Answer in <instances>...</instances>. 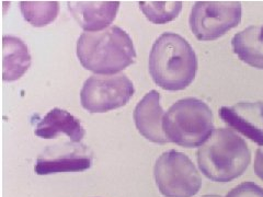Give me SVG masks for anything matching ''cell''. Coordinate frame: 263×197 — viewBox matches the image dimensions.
<instances>
[{
  "mask_svg": "<svg viewBox=\"0 0 263 197\" xmlns=\"http://www.w3.org/2000/svg\"><path fill=\"white\" fill-rule=\"evenodd\" d=\"M76 52L82 67L93 75H118L136 60L133 40L117 26L84 32L77 41Z\"/></svg>",
  "mask_w": 263,
  "mask_h": 197,
  "instance_id": "obj_2",
  "label": "cell"
},
{
  "mask_svg": "<svg viewBox=\"0 0 263 197\" xmlns=\"http://www.w3.org/2000/svg\"><path fill=\"white\" fill-rule=\"evenodd\" d=\"M4 81L19 80L31 66V55L27 44L16 36L5 35L3 38Z\"/></svg>",
  "mask_w": 263,
  "mask_h": 197,
  "instance_id": "obj_14",
  "label": "cell"
},
{
  "mask_svg": "<svg viewBox=\"0 0 263 197\" xmlns=\"http://www.w3.org/2000/svg\"><path fill=\"white\" fill-rule=\"evenodd\" d=\"M225 197H263V187L251 181H247L233 187Z\"/></svg>",
  "mask_w": 263,
  "mask_h": 197,
  "instance_id": "obj_17",
  "label": "cell"
},
{
  "mask_svg": "<svg viewBox=\"0 0 263 197\" xmlns=\"http://www.w3.org/2000/svg\"><path fill=\"white\" fill-rule=\"evenodd\" d=\"M154 178L164 197H193L200 192L202 178L192 160L183 152H162L154 166Z\"/></svg>",
  "mask_w": 263,
  "mask_h": 197,
  "instance_id": "obj_5",
  "label": "cell"
},
{
  "mask_svg": "<svg viewBox=\"0 0 263 197\" xmlns=\"http://www.w3.org/2000/svg\"><path fill=\"white\" fill-rule=\"evenodd\" d=\"M202 197H223V196H219V195H204Z\"/></svg>",
  "mask_w": 263,
  "mask_h": 197,
  "instance_id": "obj_19",
  "label": "cell"
},
{
  "mask_svg": "<svg viewBox=\"0 0 263 197\" xmlns=\"http://www.w3.org/2000/svg\"><path fill=\"white\" fill-rule=\"evenodd\" d=\"M242 7L232 0H202L196 2L191 9L189 26L199 41H215L241 21Z\"/></svg>",
  "mask_w": 263,
  "mask_h": 197,
  "instance_id": "obj_6",
  "label": "cell"
},
{
  "mask_svg": "<svg viewBox=\"0 0 263 197\" xmlns=\"http://www.w3.org/2000/svg\"><path fill=\"white\" fill-rule=\"evenodd\" d=\"M139 9L146 19L154 24H164L176 20L181 10L182 2L178 0H163V2H139Z\"/></svg>",
  "mask_w": 263,
  "mask_h": 197,
  "instance_id": "obj_16",
  "label": "cell"
},
{
  "mask_svg": "<svg viewBox=\"0 0 263 197\" xmlns=\"http://www.w3.org/2000/svg\"><path fill=\"white\" fill-rule=\"evenodd\" d=\"M68 10L85 32H100L111 27L120 9V2L79 0L68 2Z\"/></svg>",
  "mask_w": 263,
  "mask_h": 197,
  "instance_id": "obj_10",
  "label": "cell"
},
{
  "mask_svg": "<svg viewBox=\"0 0 263 197\" xmlns=\"http://www.w3.org/2000/svg\"><path fill=\"white\" fill-rule=\"evenodd\" d=\"M219 117L235 133L248 138L259 147L263 146V102L242 101L223 106Z\"/></svg>",
  "mask_w": 263,
  "mask_h": 197,
  "instance_id": "obj_9",
  "label": "cell"
},
{
  "mask_svg": "<svg viewBox=\"0 0 263 197\" xmlns=\"http://www.w3.org/2000/svg\"><path fill=\"white\" fill-rule=\"evenodd\" d=\"M20 10L24 20L34 28H44L54 22L60 13L59 2H29L20 3Z\"/></svg>",
  "mask_w": 263,
  "mask_h": 197,
  "instance_id": "obj_15",
  "label": "cell"
},
{
  "mask_svg": "<svg viewBox=\"0 0 263 197\" xmlns=\"http://www.w3.org/2000/svg\"><path fill=\"white\" fill-rule=\"evenodd\" d=\"M92 152L81 143H62L48 146L41 153L34 166L39 175L82 172L91 168Z\"/></svg>",
  "mask_w": 263,
  "mask_h": 197,
  "instance_id": "obj_8",
  "label": "cell"
},
{
  "mask_svg": "<svg viewBox=\"0 0 263 197\" xmlns=\"http://www.w3.org/2000/svg\"><path fill=\"white\" fill-rule=\"evenodd\" d=\"M201 173L213 182L228 183L240 178L251 162L246 141L228 127L215 128L196 152Z\"/></svg>",
  "mask_w": 263,
  "mask_h": 197,
  "instance_id": "obj_3",
  "label": "cell"
},
{
  "mask_svg": "<svg viewBox=\"0 0 263 197\" xmlns=\"http://www.w3.org/2000/svg\"><path fill=\"white\" fill-rule=\"evenodd\" d=\"M253 171L256 175L263 181V146H260L254 155Z\"/></svg>",
  "mask_w": 263,
  "mask_h": 197,
  "instance_id": "obj_18",
  "label": "cell"
},
{
  "mask_svg": "<svg viewBox=\"0 0 263 197\" xmlns=\"http://www.w3.org/2000/svg\"><path fill=\"white\" fill-rule=\"evenodd\" d=\"M197 57L192 45L178 33L164 32L155 41L148 60L154 82L167 91H181L195 79Z\"/></svg>",
  "mask_w": 263,
  "mask_h": 197,
  "instance_id": "obj_1",
  "label": "cell"
},
{
  "mask_svg": "<svg viewBox=\"0 0 263 197\" xmlns=\"http://www.w3.org/2000/svg\"><path fill=\"white\" fill-rule=\"evenodd\" d=\"M135 88L125 73L92 75L80 90V103L90 113H105L125 106Z\"/></svg>",
  "mask_w": 263,
  "mask_h": 197,
  "instance_id": "obj_7",
  "label": "cell"
},
{
  "mask_svg": "<svg viewBox=\"0 0 263 197\" xmlns=\"http://www.w3.org/2000/svg\"><path fill=\"white\" fill-rule=\"evenodd\" d=\"M162 128L168 143L184 148H200L215 130L211 108L196 97L172 104L164 114Z\"/></svg>",
  "mask_w": 263,
  "mask_h": 197,
  "instance_id": "obj_4",
  "label": "cell"
},
{
  "mask_svg": "<svg viewBox=\"0 0 263 197\" xmlns=\"http://www.w3.org/2000/svg\"><path fill=\"white\" fill-rule=\"evenodd\" d=\"M234 53L250 67L263 69V26H250L232 40Z\"/></svg>",
  "mask_w": 263,
  "mask_h": 197,
  "instance_id": "obj_13",
  "label": "cell"
},
{
  "mask_svg": "<svg viewBox=\"0 0 263 197\" xmlns=\"http://www.w3.org/2000/svg\"><path fill=\"white\" fill-rule=\"evenodd\" d=\"M166 112L160 105V94L156 90L147 92L136 105L133 113L135 126L147 141L155 144H167L162 123Z\"/></svg>",
  "mask_w": 263,
  "mask_h": 197,
  "instance_id": "obj_11",
  "label": "cell"
},
{
  "mask_svg": "<svg viewBox=\"0 0 263 197\" xmlns=\"http://www.w3.org/2000/svg\"><path fill=\"white\" fill-rule=\"evenodd\" d=\"M34 134L43 139H53L64 134L72 143H81L86 136L85 127L81 122L69 112L55 108L47 112L34 129Z\"/></svg>",
  "mask_w": 263,
  "mask_h": 197,
  "instance_id": "obj_12",
  "label": "cell"
}]
</instances>
